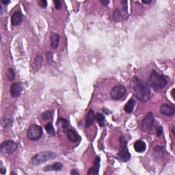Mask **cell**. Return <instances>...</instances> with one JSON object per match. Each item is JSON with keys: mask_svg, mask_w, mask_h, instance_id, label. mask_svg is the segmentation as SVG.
Instances as JSON below:
<instances>
[{"mask_svg": "<svg viewBox=\"0 0 175 175\" xmlns=\"http://www.w3.org/2000/svg\"><path fill=\"white\" fill-rule=\"evenodd\" d=\"M131 90L133 95L141 102H147L151 98V90L146 83L138 77H134L131 82Z\"/></svg>", "mask_w": 175, "mask_h": 175, "instance_id": "1", "label": "cell"}, {"mask_svg": "<svg viewBox=\"0 0 175 175\" xmlns=\"http://www.w3.org/2000/svg\"><path fill=\"white\" fill-rule=\"evenodd\" d=\"M167 79L164 75L153 71L149 77V83L155 90H161L167 85Z\"/></svg>", "mask_w": 175, "mask_h": 175, "instance_id": "2", "label": "cell"}, {"mask_svg": "<svg viewBox=\"0 0 175 175\" xmlns=\"http://www.w3.org/2000/svg\"><path fill=\"white\" fill-rule=\"evenodd\" d=\"M57 157V154L53 151H43L40 152L32 157L31 163L34 165H40L45 162L51 160Z\"/></svg>", "mask_w": 175, "mask_h": 175, "instance_id": "3", "label": "cell"}, {"mask_svg": "<svg viewBox=\"0 0 175 175\" xmlns=\"http://www.w3.org/2000/svg\"><path fill=\"white\" fill-rule=\"evenodd\" d=\"M43 133V130L41 127L37 125V124H32L28 128L27 136L32 141H37L41 137Z\"/></svg>", "mask_w": 175, "mask_h": 175, "instance_id": "4", "label": "cell"}, {"mask_svg": "<svg viewBox=\"0 0 175 175\" xmlns=\"http://www.w3.org/2000/svg\"><path fill=\"white\" fill-rule=\"evenodd\" d=\"M154 115L152 112H148L141 123V129L144 132H149L154 125Z\"/></svg>", "mask_w": 175, "mask_h": 175, "instance_id": "5", "label": "cell"}, {"mask_svg": "<svg viewBox=\"0 0 175 175\" xmlns=\"http://www.w3.org/2000/svg\"><path fill=\"white\" fill-rule=\"evenodd\" d=\"M17 149V144L12 140H8L1 145V153L6 155L12 154Z\"/></svg>", "mask_w": 175, "mask_h": 175, "instance_id": "6", "label": "cell"}, {"mask_svg": "<svg viewBox=\"0 0 175 175\" xmlns=\"http://www.w3.org/2000/svg\"><path fill=\"white\" fill-rule=\"evenodd\" d=\"M126 88L123 85H118L114 86L110 91L111 97L114 100H119L124 97L126 95Z\"/></svg>", "mask_w": 175, "mask_h": 175, "instance_id": "7", "label": "cell"}, {"mask_svg": "<svg viewBox=\"0 0 175 175\" xmlns=\"http://www.w3.org/2000/svg\"><path fill=\"white\" fill-rule=\"evenodd\" d=\"M117 157L120 161L123 162H127L130 159L131 155L127 149V143L124 144V145L123 146V149L118 153Z\"/></svg>", "mask_w": 175, "mask_h": 175, "instance_id": "8", "label": "cell"}, {"mask_svg": "<svg viewBox=\"0 0 175 175\" xmlns=\"http://www.w3.org/2000/svg\"><path fill=\"white\" fill-rule=\"evenodd\" d=\"M22 91H23V86L21 83H14L10 86V93L12 97L17 98L20 96Z\"/></svg>", "mask_w": 175, "mask_h": 175, "instance_id": "9", "label": "cell"}, {"mask_svg": "<svg viewBox=\"0 0 175 175\" xmlns=\"http://www.w3.org/2000/svg\"><path fill=\"white\" fill-rule=\"evenodd\" d=\"M160 112L161 114L166 116H172L175 113L174 107L173 105L164 104L161 106Z\"/></svg>", "mask_w": 175, "mask_h": 175, "instance_id": "10", "label": "cell"}, {"mask_svg": "<svg viewBox=\"0 0 175 175\" xmlns=\"http://www.w3.org/2000/svg\"><path fill=\"white\" fill-rule=\"evenodd\" d=\"M23 21V14L19 10L15 11L11 17V23L14 26H19Z\"/></svg>", "mask_w": 175, "mask_h": 175, "instance_id": "11", "label": "cell"}, {"mask_svg": "<svg viewBox=\"0 0 175 175\" xmlns=\"http://www.w3.org/2000/svg\"><path fill=\"white\" fill-rule=\"evenodd\" d=\"M63 165L60 163V162H55L51 165H46L45 167L43 168V170L45 172H49V171H59L61 170Z\"/></svg>", "mask_w": 175, "mask_h": 175, "instance_id": "12", "label": "cell"}, {"mask_svg": "<svg viewBox=\"0 0 175 175\" xmlns=\"http://www.w3.org/2000/svg\"><path fill=\"white\" fill-rule=\"evenodd\" d=\"M43 63V56L42 55H36V57L34 58L32 63V69L34 71V72H37L40 70V68H41Z\"/></svg>", "mask_w": 175, "mask_h": 175, "instance_id": "13", "label": "cell"}, {"mask_svg": "<svg viewBox=\"0 0 175 175\" xmlns=\"http://www.w3.org/2000/svg\"><path fill=\"white\" fill-rule=\"evenodd\" d=\"M133 147L137 153H143L146 151V144L142 140H137V141L134 143Z\"/></svg>", "mask_w": 175, "mask_h": 175, "instance_id": "14", "label": "cell"}, {"mask_svg": "<svg viewBox=\"0 0 175 175\" xmlns=\"http://www.w3.org/2000/svg\"><path fill=\"white\" fill-rule=\"evenodd\" d=\"M67 136L68 139L71 142H77L79 140V136L73 129H68L67 131Z\"/></svg>", "mask_w": 175, "mask_h": 175, "instance_id": "15", "label": "cell"}, {"mask_svg": "<svg viewBox=\"0 0 175 175\" xmlns=\"http://www.w3.org/2000/svg\"><path fill=\"white\" fill-rule=\"evenodd\" d=\"M51 45L53 49H57L60 43V36L56 33H53L50 37Z\"/></svg>", "mask_w": 175, "mask_h": 175, "instance_id": "16", "label": "cell"}, {"mask_svg": "<svg viewBox=\"0 0 175 175\" xmlns=\"http://www.w3.org/2000/svg\"><path fill=\"white\" fill-rule=\"evenodd\" d=\"M95 166L92 168H90L88 172V174H99V164H100V158L96 157L95 159Z\"/></svg>", "mask_w": 175, "mask_h": 175, "instance_id": "17", "label": "cell"}, {"mask_svg": "<svg viewBox=\"0 0 175 175\" xmlns=\"http://www.w3.org/2000/svg\"><path fill=\"white\" fill-rule=\"evenodd\" d=\"M95 114H94V112L92 109H90L88 112V113L87 114L86 119V126L87 127H89L92 125L94 123V121H95Z\"/></svg>", "mask_w": 175, "mask_h": 175, "instance_id": "18", "label": "cell"}, {"mask_svg": "<svg viewBox=\"0 0 175 175\" xmlns=\"http://www.w3.org/2000/svg\"><path fill=\"white\" fill-rule=\"evenodd\" d=\"M113 17H114V21L116 22L121 21L123 18V19H127L123 12H121V10L118 8H117L116 9H115L114 10L113 12Z\"/></svg>", "mask_w": 175, "mask_h": 175, "instance_id": "19", "label": "cell"}, {"mask_svg": "<svg viewBox=\"0 0 175 175\" xmlns=\"http://www.w3.org/2000/svg\"><path fill=\"white\" fill-rule=\"evenodd\" d=\"M135 105H136V101L132 99H129V101H127L125 106H124V111H125L127 113H129V114L132 113L133 111V108L134 107H135Z\"/></svg>", "mask_w": 175, "mask_h": 175, "instance_id": "20", "label": "cell"}, {"mask_svg": "<svg viewBox=\"0 0 175 175\" xmlns=\"http://www.w3.org/2000/svg\"><path fill=\"white\" fill-rule=\"evenodd\" d=\"M58 127H60V129L63 131H67V129H68V122L66 119H64V118H60V120H58Z\"/></svg>", "mask_w": 175, "mask_h": 175, "instance_id": "21", "label": "cell"}, {"mask_svg": "<svg viewBox=\"0 0 175 175\" xmlns=\"http://www.w3.org/2000/svg\"><path fill=\"white\" fill-rule=\"evenodd\" d=\"M95 119L97 121V123L101 127H104L105 125V116L101 113H97L95 116Z\"/></svg>", "mask_w": 175, "mask_h": 175, "instance_id": "22", "label": "cell"}, {"mask_svg": "<svg viewBox=\"0 0 175 175\" xmlns=\"http://www.w3.org/2000/svg\"><path fill=\"white\" fill-rule=\"evenodd\" d=\"M164 149L161 146H157L154 149V154L157 159H160L164 155Z\"/></svg>", "mask_w": 175, "mask_h": 175, "instance_id": "23", "label": "cell"}, {"mask_svg": "<svg viewBox=\"0 0 175 175\" xmlns=\"http://www.w3.org/2000/svg\"><path fill=\"white\" fill-rule=\"evenodd\" d=\"M45 129L47 131V132L49 134V135L55 136V129H54V126H53L51 122H50V123H49L46 124Z\"/></svg>", "mask_w": 175, "mask_h": 175, "instance_id": "24", "label": "cell"}, {"mask_svg": "<svg viewBox=\"0 0 175 175\" xmlns=\"http://www.w3.org/2000/svg\"><path fill=\"white\" fill-rule=\"evenodd\" d=\"M53 117V115L51 112L50 111H46L45 112H43L42 114V118L44 120H51Z\"/></svg>", "mask_w": 175, "mask_h": 175, "instance_id": "25", "label": "cell"}, {"mask_svg": "<svg viewBox=\"0 0 175 175\" xmlns=\"http://www.w3.org/2000/svg\"><path fill=\"white\" fill-rule=\"evenodd\" d=\"M12 123V120L11 118L6 117L2 121V125L4 127H8L9 126H10Z\"/></svg>", "mask_w": 175, "mask_h": 175, "instance_id": "26", "label": "cell"}, {"mask_svg": "<svg viewBox=\"0 0 175 175\" xmlns=\"http://www.w3.org/2000/svg\"><path fill=\"white\" fill-rule=\"evenodd\" d=\"M14 77H15V73H14V70L12 69V68H9L8 72H7V77H8V79L10 81H12V80H14Z\"/></svg>", "mask_w": 175, "mask_h": 175, "instance_id": "27", "label": "cell"}, {"mask_svg": "<svg viewBox=\"0 0 175 175\" xmlns=\"http://www.w3.org/2000/svg\"><path fill=\"white\" fill-rule=\"evenodd\" d=\"M46 57H47V62L49 63H51L53 62V54L51 51H48L46 54Z\"/></svg>", "mask_w": 175, "mask_h": 175, "instance_id": "28", "label": "cell"}, {"mask_svg": "<svg viewBox=\"0 0 175 175\" xmlns=\"http://www.w3.org/2000/svg\"><path fill=\"white\" fill-rule=\"evenodd\" d=\"M38 4L43 8H46L47 6V2L45 0H40L38 2Z\"/></svg>", "mask_w": 175, "mask_h": 175, "instance_id": "29", "label": "cell"}, {"mask_svg": "<svg viewBox=\"0 0 175 175\" xmlns=\"http://www.w3.org/2000/svg\"><path fill=\"white\" fill-rule=\"evenodd\" d=\"M163 128H162L161 126H159L157 127V130H156V134L158 137H160L161 136L163 135Z\"/></svg>", "mask_w": 175, "mask_h": 175, "instance_id": "30", "label": "cell"}, {"mask_svg": "<svg viewBox=\"0 0 175 175\" xmlns=\"http://www.w3.org/2000/svg\"><path fill=\"white\" fill-rule=\"evenodd\" d=\"M54 4L56 9H60L62 8L61 2L59 1V0H55V1H54Z\"/></svg>", "mask_w": 175, "mask_h": 175, "instance_id": "31", "label": "cell"}, {"mask_svg": "<svg viewBox=\"0 0 175 175\" xmlns=\"http://www.w3.org/2000/svg\"><path fill=\"white\" fill-rule=\"evenodd\" d=\"M100 2H101V4L104 6H108L109 4V1H108V0H101V1H100Z\"/></svg>", "mask_w": 175, "mask_h": 175, "instance_id": "32", "label": "cell"}, {"mask_svg": "<svg viewBox=\"0 0 175 175\" xmlns=\"http://www.w3.org/2000/svg\"><path fill=\"white\" fill-rule=\"evenodd\" d=\"M71 174H73V175H79V172H78L77 170H75V169H73V170H72L71 172Z\"/></svg>", "mask_w": 175, "mask_h": 175, "instance_id": "33", "label": "cell"}, {"mask_svg": "<svg viewBox=\"0 0 175 175\" xmlns=\"http://www.w3.org/2000/svg\"><path fill=\"white\" fill-rule=\"evenodd\" d=\"M2 3L3 4H4V5H8V4H9L10 3V1H9V0H2Z\"/></svg>", "mask_w": 175, "mask_h": 175, "instance_id": "34", "label": "cell"}, {"mask_svg": "<svg viewBox=\"0 0 175 175\" xmlns=\"http://www.w3.org/2000/svg\"><path fill=\"white\" fill-rule=\"evenodd\" d=\"M0 173H1L2 174H4L6 173V170L4 169V168H0Z\"/></svg>", "mask_w": 175, "mask_h": 175, "instance_id": "35", "label": "cell"}, {"mask_svg": "<svg viewBox=\"0 0 175 175\" xmlns=\"http://www.w3.org/2000/svg\"><path fill=\"white\" fill-rule=\"evenodd\" d=\"M142 3H144V4H149L152 2V1H144V0H143V1H142Z\"/></svg>", "mask_w": 175, "mask_h": 175, "instance_id": "36", "label": "cell"}, {"mask_svg": "<svg viewBox=\"0 0 175 175\" xmlns=\"http://www.w3.org/2000/svg\"><path fill=\"white\" fill-rule=\"evenodd\" d=\"M172 132H173V133L174 135V127L173 128V130H172Z\"/></svg>", "mask_w": 175, "mask_h": 175, "instance_id": "37", "label": "cell"}]
</instances>
